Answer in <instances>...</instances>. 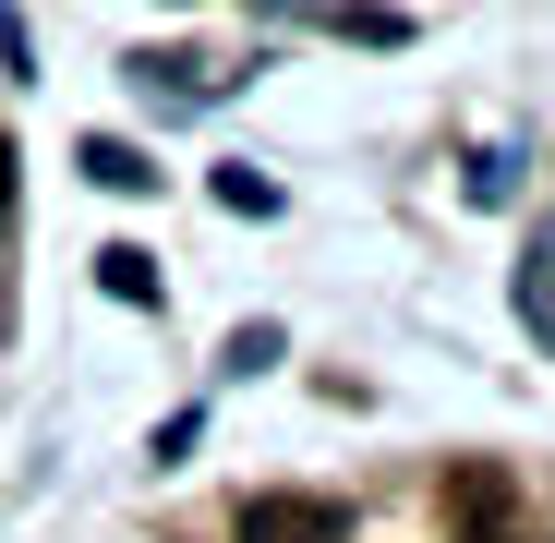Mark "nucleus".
<instances>
[{"label": "nucleus", "mask_w": 555, "mask_h": 543, "mask_svg": "<svg viewBox=\"0 0 555 543\" xmlns=\"http://www.w3.org/2000/svg\"><path fill=\"white\" fill-rule=\"evenodd\" d=\"M447 519L472 531V543H543V531H519V495H507V471H447Z\"/></svg>", "instance_id": "f03ea898"}, {"label": "nucleus", "mask_w": 555, "mask_h": 543, "mask_svg": "<svg viewBox=\"0 0 555 543\" xmlns=\"http://www.w3.org/2000/svg\"><path fill=\"white\" fill-rule=\"evenodd\" d=\"M85 169H98V181H109V194H145V181H157V169H145L133 145H85Z\"/></svg>", "instance_id": "7ed1b4c3"}, {"label": "nucleus", "mask_w": 555, "mask_h": 543, "mask_svg": "<svg viewBox=\"0 0 555 543\" xmlns=\"http://www.w3.org/2000/svg\"><path fill=\"white\" fill-rule=\"evenodd\" d=\"M98 279H109V290H121V302H157V266H145V254H133V242H121V254H98Z\"/></svg>", "instance_id": "20e7f679"}, {"label": "nucleus", "mask_w": 555, "mask_h": 543, "mask_svg": "<svg viewBox=\"0 0 555 543\" xmlns=\"http://www.w3.org/2000/svg\"><path fill=\"white\" fill-rule=\"evenodd\" d=\"M0 218H13V145H0Z\"/></svg>", "instance_id": "39448f33"}, {"label": "nucleus", "mask_w": 555, "mask_h": 543, "mask_svg": "<svg viewBox=\"0 0 555 543\" xmlns=\"http://www.w3.org/2000/svg\"><path fill=\"white\" fill-rule=\"evenodd\" d=\"M242 543H350L338 495H242Z\"/></svg>", "instance_id": "f257e3e1"}]
</instances>
